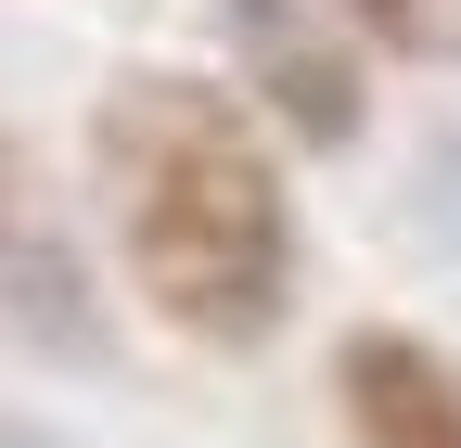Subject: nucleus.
Masks as SVG:
<instances>
[{
  "mask_svg": "<svg viewBox=\"0 0 461 448\" xmlns=\"http://www.w3.org/2000/svg\"><path fill=\"white\" fill-rule=\"evenodd\" d=\"M90 193L115 218V256L167 333L244 359L295 320V180L269 154V116L230 77L129 65L90 103Z\"/></svg>",
  "mask_w": 461,
  "mask_h": 448,
  "instance_id": "1",
  "label": "nucleus"
},
{
  "mask_svg": "<svg viewBox=\"0 0 461 448\" xmlns=\"http://www.w3.org/2000/svg\"><path fill=\"white\" fill-rule=\"evenodd\" d=\"M0 346H26L51 372H115V308H103V269L90 244L65 231L14 154H0Z\"/></svg>",
  "mask_w": 461,
  "mask_h": 448,
  "instance_id": "2",
  "label": "nucleus"
},
{
  "mask_svg": "<svg viewBox=\"0 0 461 448\" xmlns=\"http://www.w3.org/2000/svg\"><path fill=\"white\" fill-rule=\"evenodd\" d=\"M218 39H230V65H244V103H257L282 141L346 154V141L372 129V103H359V39L321 26L308 0H218Z\"/></svg>",
  "mask_w": 461,
  "mask_h": 448,
  "instance_id": "3",
  "label": "nucleus"
},
{
  "mask_svg": "<svg viewBox=\"0 0 461 448\" xmlns=\"http://www.w3.org/2000/svg\"><path fill=\"white\" fill-rule=\"evenodd\" d=\"M333 423L346 448H461V359L397 320H359L333 346Z\"/></svg>",
  "mask_w": 461,
  "mask_h": 448,
  "instance_id": "4",
  "label": "nucleus"
},
{
  "mask_svg": "<svg viewBox=\"0 0 461 448\" xmlns=\"http://www.w3.org/2000/svg\"><path fill=\"white\" fill-rule=\"evenodd\" d=\"M333 26L372 51H436V0H333Z\"/></svg>",
  "mask_w": 461,
  "mask_h": 448,
  "instance_id": "5",
  "label": "nucleus"
},
{
  "mask_svg": "<svg viewBox=\"0 0 461 448\" xmlns=\"http://www.w3.org/2000/svg\"><path fill=\"white\" fill-rule=\"evenodd\" d=\"M423 231L461 256V129H436V154H423Z\"/></svg>",
  "mask_w": 461,
  "mask_h": 448,
  "instance_id": "6",
  "label": "nucleus"
},
{
  "mask_svg": "<svg viewBox=\"0 0 461 448\" xmlns=\"http://www.w3.org/2000/svg\"><path fill=\"white\" fill-rule=\"evenodd\" d=\"M0 448H65V435H39V423H14V410H0Z\"/></svg>",
  "mask_w": 461,
  "mask_h": 448,
  "instance_id": "7",
  "label": "nucleus"
}]
</instances>
